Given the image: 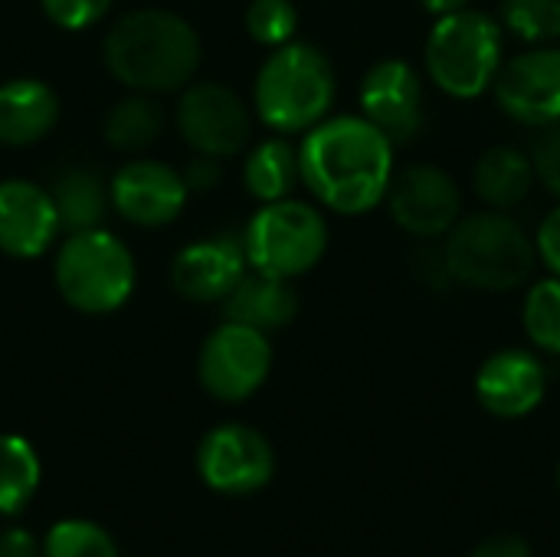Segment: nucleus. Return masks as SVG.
<instances>
[{
	"label": "nucleus",
	"mask_w": 560,
	"mask_h": 557,
	"mask_svg": "<svg viewBox=\"0 0 560 557\" xmlns=\"http://www.w3.org/2000/svg\"><path fill=\"white\" fill-rule=\"evenodd\" d=\"M397 144L358 115H328L299 141V174L322 210L364 217L384 204Z\"/></svg>",
	"instance_id": "obj_1"
},
{
	"label": "nucleus",
	"mask_w": 560,
	"mask_h": 557,
	"mask_svg": "<svg viewBox=\"0 0 560 557\" xmlns=\"http://www.w3.org/2000/svg\"><path fill=\"white\" fill-rule=\"evenodd\" d=\"M102 59L125 89L164 95L194 79L200 66V36L171 10H135L108 30Z\"/></svg>",
	"instance_id": "obj_2"
},
{
	"label": "nucleus",
	"mask_w": 560,
	"mask_h": 557,
	"mask_svg": "<svg viewBox=\"0 0 560 557\" xmlns=\"http://www.w3.org/2000/svg\"><path fill=\"white\" fill-rule=\"evenodd\" d=\"M450 282L476 292H512L532 282L535 236L509 210L463 213L440 246Z\"/></svg>",
	"instance_id": "obj_3"
},
{
	"label": "nucleus",
	"mask_w": 560,
	"mask_h": 557,
	"mask_svg": "<svg viewBox=\"0 0 560 557\" xmlns=\"http://www.w3.org/2000/svg\"><path fill=\"white\" fill-rule=\"evenodd\" d=\"M338 98L331 59L312 43H285L266 56L253 82V108L276 135H305L325 121Z\"/></svg>",
	"instance_id": "obj_4"
},
{
	"label": "nucleus",
	"mask_w": 560,
	"mask_h": 557,
	"mask_svg": "<svg viewBox=\"0 0 560 557\" xmlns=\"http://www.w3.org/2000/svg\"><path fill=\"white\" fill-rule=\"evenodd\" d=\"M509 33L499 16L463 7L456 13L436 16L423 43L427 79L456 102H472L492 92V82L505 62Z\"/></svg>",
	"instance_id": "obj_5"
},
{
	"label": "nucleus",
	"mask_w": 560,
	"mask_h": 557,
	"mask_svg": "<svg viewBox=\"0 0 560 557\" xmlns=\"http://www.w3.org/2000/svg\"><path fill=\"white\" fill-rule=\"evenodd\" d=\"M135 276L131 250L105 227L66 233L52 263L59 295L82 315L118 312L135 292Z\"/></svg>",
	"instance_id": "obj_6"
},
{
	"label": "nucleus",
	"mask_w": 560,
	"mask_h": 557,
	"mask_svg": "<svg viewBox=\"0 0 560 557\" xmlns=\"http://www.w3.org/2000/svg\"><path fill=\"white\" fill-rule=\"evenodd\" d=\"M243 253L253 272L276 279H299L312 272L328 253V220L322 207L295 197L259 204L240 233Z\"/></svg>",
	"instance_id": "obj_7"
},
{
	"label": "nucleus",
	"mask_w": 560,
	"mask_h": 557,
	"mask_svg": "<svg viewBox=\"0 0 560 557\" xmlns=\"http://www.w3.org/2000/svg\"><path fill=\"white\" fill-rule=\"evenodd\" d=\"M269 371H272L269 335L226 318L207 335L197 358L200 387L223 404L249 401L266 384Z\"/></svg>",
	"instance_id": "obj_8"
},
{
	"label": "nucleus",
	"mask_w": 560,
	"mask_h": 557,
	"mask_svg": "<svg viewBox=\"0 0 560 557\" xmlns=\"http://www.w3.org/2000/svg\"><path fill=\"white\" fill-rule=\"evenodd\" d=\"M174 125L194 154L220 161L240 154L253 138L249 105L223 82H187L174 108Z\"/></svg>",
	"instance_id": "obj_9"
},
{
	"label": "nucleus",
	"mask_w": 560,
	"mask_h": 557,
	"mask_svg": "<svg viewBox=\"0 0 560 557\" xmlns=\"http://www.w3.org/2000/svg\"><path fill=\"white\" fill-rule=\"evenodd\" d=\"M197 473L220 496H253L276 476L269 440L246 423H220L197 446Z\"/></svg>",
	"instance_id": "obj_10"
},
{
	"label": "nucleus",
	"mask_w": 560,
	"mask_h": 557,
	"mask_svg": "<svg viewBox=\"0 0 560 557\" xmlns=\"http://www.w3.org/2000/svg\"><path fill=\"white\" fill-rule=\"evenodd\" d=\"M492 95L505 118L525 128H548L560 121V46H528L505 56Z\"/></svg>",
	"instance_id": "obj_11"
},
{
	"label": "nucleus",
	"mask_w": 560,
	"mask_h": 557,
	"mask_svg": "<svg viewBox=\"0 0 560 557\" xmlns=\"http://www.w3.org/2000/svg\"><path fill=\"white\" fill-rule=\"evenodd\" d=\"M384 200L394 223L417 240H443L463 217V190L440 164H410L394 171Z\"/></svg>",
	"instance_id": "obj_12"
},
{
	"label": "nucleus",
	"mask_w": 560,
	"mask_h": 557,
	"mask_svg": "<svg viewBox=\"0 0 560 557\" xmlns=\"http://www.w3.org/2000/svg\"><path fill=\"white\" fill-rule=\"evenodd\" d=\"M423 76L400 56L377 59L358 85L361 115L377 125L394 144L413 141L423 128Z\"/></svg>",
	"instance_id": "obj_13"
},
{
	"label": "nucleus",
	"mask_w": 560,
	"mask_h": 557,
	"mask_svg": "<svg viewBox=\"0 0 560 557\" xmlns=\"http://www.w3.org/2000/svg\"><path fill=\"white\" fill-rule=\"evenodd\" d=\"M472 387L486 414L522 420L548 397V364L535 348H499L479 364Z\"/></svg>",
	"instance_id": "obj_14"
},
{
	"label": "nucleus",
	"mask_w": 560,
	"mask_h": 557,
	"mask_svg": "<svg viewBox=\"0 0 560 557\" xmlns=\"http://www.w3.org/2000/svg\"><path fill=\"white\" fill-rule=\"evenodd\" d=\"M190 190L177 167L154 161V158H135L121 164L108 181V200L112 210L135 223V227H167L180 217Z\"/></svg>",
	"instance_id": "obj_15"
},
{
	"label": "nucleus",
	"mask_w": 560,
	"mask_h": 557,
	"mask_svg": "<svg viewBox=\"0 0 560 557\" xmlns=\"http://www.w3.org/2000/svg\"><path fill=\"white\" fill-rule=\"evenodd\" d=\"M249 272L243 240L236 233L203 236L187 243L171 263V286L187 302H223Z\"/></svg>",
	"instance_id": "obj_16"
},
{
	"label": "nucleus",
	"mask_w": 560,
	"mask_h": 557,
	"mask_svg": "<svg viewBox=\"0 0 560 557\" xmlns=\"http://www.w3.org/2000/svg\"><path fill=\"white\" fill-rule=\"evenodd\" d=\"M59 213L49 187L23 177L0 181V253L13 259H39L59 240Z\"/></svg>",
	"instance_id": "obj_17"
},
{
	"label": "nucleus",
	"mask_w": 560,
	"mask_h": 557,
	"mask_svg": "<svg viewBox=\"0 0 560 557\" xmlns=\"http://www.w3.org/2000/svg\"><path fill=\"white\" fill-rule=\"evenodd\" d=\"M56 118L59 98L43 79H10L0 85V144H36L52 131Z\"/></svg>",
	"instance_id": "obj_18"
},
{
	"label": "nucleus",
	"mask_w": 560,
	"mask_h": 557,
	"mask_svg": "<svg viewBox=\"0 0 560 557\" xmlns=\"http://www.w3.org/2000/svg\"><path fill=\"white\" fill-rule=\"evenodd\" d=\"M220 305L226 322H240L269 335L276 328H285L299 315V292L289 279H276L249 269Z\"/></svg>",
	"instance_id": "obj_19"
},
{
	"label": "nucleus",
	"mask_w": 560,
	"mask_h": 557,
	"mask_svg": "<svg viewBox=\"0 0 560 557\" xmlns=\"http://www.w3.org/2000/svg\"><path fill=\"white\" fill-rule=\"evenodd\" d=\"M535 184H538L535 161L528 151H522L515 144H495V148L482 151V158L472 167V190L489 210L512 213L518 204L528 200Z\"/></svg>",
	"instance_id": "obj_20"
},
{
	"label": "nucleus",
	"mask_w": 560,
	"mask_h": 557,
	"mask_svg": "<svg viewBox=\"0 0 560 557\" xmlns=\"http://www.w3.org/2000/svg\"><path fill=\"white\" fill-rule=\"evenodd\" d=\"M295 184H302L299 148L285 135H272L253 144L243 161V187L249 190V197H256L259 204L282 200L292 197Z\"/></svg>",
	"instance_id": "obj_21"
},
{
	"label": "nucleus",
	"mask_w": 560,
	"mask_h": 557,
	"mask_svg": "<svg viewBox=\"0 0 560 557\" xmlns=\"http://www.w3.org/2000/svg\"><path fill=\"white\" fill-rule=\"evenodd\" d=\"M49 197L59 213L62 233H79L102 227L105 210L112 207L108 200V184L92 171V167H66L56 174Z\"/></svg>",
	"instance_id": "obj_22"
},
{
	"label": "nucleus",
	"mask_w": 560,
	"mask_h": 557,
	"mask_svg": "<svg viewBox=\"0 0 560 557\" xmlns=\"http://www.w3.org/2000/svg\"><path fill=\"white\" fill-rule=\"evenodd\" d=\"M161 131H164V108L148 92H135L115 102L105 115V141L121 154L148 151L161 138Z\"/></svg>",
	"instance_id": "obj_23"
},
{
	"label": "nucleus",
	"mask_w": 560,
	"mask_h": 557,
	"mask_svg": "<svg viewBox=\"0 0 560 557\" xmlns=\"http://www.w3.org/2000/svg\"><path fill=\"white\" fill-rule=\"evenodd\" d=\"M43 479L39 456L26 437L0 433V515L23 512Z\"/></svg>",
	"instance_id": "obj_24"
},
{
	"label": "nucleus",
	"mask_w": 560,
	"mask_h": 557,
	"mask_svg": "<svg viewBox=\"0 0 560 557\" xmlns=\"http://www.w3.org/2000/svg\"><path fill=\"white\" fill-rule=\"evenodd\" d=\"M522 328L538 355L560 358V279L545 276L528 282L522 299Z\"/></svg>",
	"instance_id": "obj_25"
},
{
	"label": "nucleus",
	"mask_w": 560,
	"mask_h": 557,
	"mask_svg": "<svg viewBox=\"0 0 560 557\" xmlns=\"http://www.w3.org/2000/svg\"><path fill=\"white\" fill-rule=\"evenodd\" d=\"M499 23L525 46H548L560 39V0H502Z\"/></svg>",
	"instance_id": "obj_26"
},
{
	"label": "nucleus",
	"mask_w": 560,
	"mask_h": 557,
	"mask_svg": "<svg viewBox=\"0 0 560 557\" xmlns=\"http://www.w3.org/2000/svg\"><path fill=\"white\" fill-rule=\"evenodd\" d=\"M43 557H118L112 535L89 519H62L43 538Z\"/></svg>",
	"instance_id": "obj_27"
},
{
	"label": "nucleus",
	"mask_w": 560,
	"mask_h": 557,
	"mask_svg": "<svg viewBox=\"0 0 560 557\" xmlns=\"http://www.w3.org/2000/svg\"><path fill=\"white\" fill-rule=\"evenodd\" d=\"M299 10L292 0H253L246 7V33L269 49H279L295 39Z\"/></svg>",
	"instance_id": "obj_28"
},
{
	"label": "nucleus",
	"mask_w": 560,
	"mask_h": 557,
	"mask_svg": "<svg viewBox=\"0 0 560 557\" xmlns=\"http://www.w3.org/2000/svg\"><path fill=\"white\" fill-rule=\"evenodd\" d=\"M39 7L59 30H89L108 13L112 0H39Z\"/></svg>",
	"instance_id": "obj_29"
},
{
	"label": "nucleus",
	"mask_w": 560,
	"mask_h": 557,
	"mask_svg": "<svg viewBox=\"0 0 560 557\" xmlns=\"http://www.w3.org/2000/svg\"><path fill=\"white\" fill-rule=\"evenodd\" d=\"M545 135L535 141V148L528 151L532 161H535V174L538 181L555 194L560 200V121L558 125H548L541 128Z\"/></svg>",
	"instance_id": "obj_30"
},
{
	"label": "nucleus",
	"mask_w": 560,
	"mask_h": 557,
	"mask_svg": "<svg viewBox=\"0 0 560 557\" xmlns=\"http://www.w3.org/2000/svg\"><path fill=\"white\" fill-rule=\"evenodd\" d=\"M535 250H538V263L560 279V204L545 213V220L538 223L535 233Z\"/></svg>",
	"instance_id": "obj_31"
},
{
	"label": "nucleus",
	"mask_w": 560,
	"mask_h": 557,
	"mask_svg": "<svg viewBox=\"0 0 560 557\" xmlns=\"http://www.w3.org/2000/svg\"><path fill=\"white\" fill-rule=\"evenodd\" d=\"M184 184L190 194H207V190H217L223 184V164L220 158H210V154H194L184 171H180Z\"/></svg>",
	"instance_id": "obj_32"
},
{
	"label": "nucleus",
	"mask_w": 560,
	"mask_h": 557,
	"mask_svg": "<svg viewBox=\"0 0 560 557\" xmlns=\"http://www.w3.org/2000/svg\"><path fill=\"white\" fill-rule=\"evenodd\" d=\"M469 557H535V552L522 535H492Z\"/></svg>",
	"instance_id": "obj_33"
},
{
	"label": "nucleus",
	"mask_w": 560,
	"mask_h": 557,
	"mask_svg": "<svg viewBox=\"0 0 560 557\" xmlns=\"http://www.w3.org/2000/svg\"><path fill=\"white\" fill-rule=\"evenodd\" d=\"M0 557H43V545L26 529L0 532Z\"/></svg>",
	"instance_id": "obj_34"
},
{
	"label": "nucleus",
	"mask_w": 560,
	"mask_h": 557,
	"mask_svg": "<svg viewBox=\"0 0 560 557\" xmlns=\"http://www.w3.org/2000/svg\"><path fill=\"white\" fill-rule=\"evenodd\" d=\"M433 20L436 16H446V13H456V10H463V7H472V0H417Z\"/></svg>",
	"instance_id": "obj_35"
},
{
	"label": "nucleus",
	"mask_w": 560,
	"mask_h": 557,
	"mask_svg": "<svg viewBox=\"0 0 560 557\" xmlns=\"http://www.w3.org/2000/svg\"><path fill=\"white\" fill-rule=\"evenodd\" d=\"M558 489H560V463H558Z\"/></svg>",
	"instance_id": "obj_36"
}]
</instances>
